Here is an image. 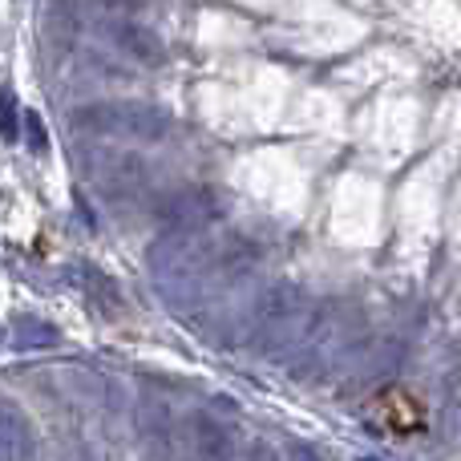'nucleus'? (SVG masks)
I'll use <instances>...</instances> for the list:
<instances>
[{
	"label": "nucleus",
	"mask_w": 461,
	"mask_h": 461,
	"mask_svg": "<svg viewBox=\"0 0 461 461\" xmlns=\"http://www.w3.org/2000/svg\"><path fill=\"white\" fill-rule=\"evenodd\" d=\"M368 417L376 421V429H384L389 438H413V433H425L429 425V413L425 405L405 389H384L368 401Z\"/></svg>",
	"instance_id": "obj_1"
}]
</instances>
